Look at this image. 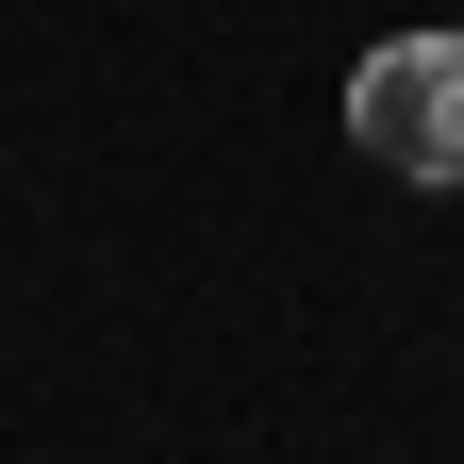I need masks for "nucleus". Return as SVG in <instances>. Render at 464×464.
I'll return each mask as SVG.
<instances>
[{
	"instance_id": "nucleus-1",
	"label": "nucleus",
	"mask_w": 464,
	"mask_h": 464,
	"mask_svg": "<svg viewBox=\"0 0 464 464\" xmlns=\"http://www.w3.org/2000/svg\"><path fill=\"white\" fill-rule=\"evenodd\" d=\"M348 133L398 183H464V34H382L348 67Z\"/></svg>"
}]
</instances>
